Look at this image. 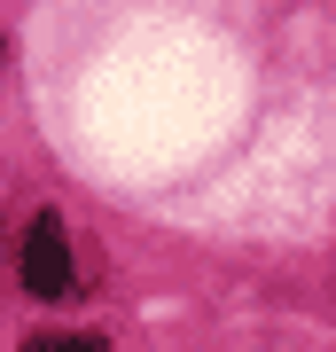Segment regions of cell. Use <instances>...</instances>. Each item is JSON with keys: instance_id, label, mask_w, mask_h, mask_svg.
<instances>
[{"instance_id": "1", "label": "cell", "mask_w": 336, "mask_h": 352, "mask_svg": "<svg viewBox=\"0 0 336 352\" xmlns=\"http://www.w3.org/2000/svg\"><path fill=\"white\" fill-rule=\"evenodd\" d=\"M16 274H24L32 298H71V289H78V266H71V243H63V219L55 212H32L24 243H16Z\"/></svg>"}, {"instance_id": "2", "label": "cell", "mask_w": 336, "mask_h": 352, "mask_svg": "<svg viewBox=\"0 0 336 352\" xmlns=\"http://www.w3.org/2000/svg\"><path fill=\"white\" fill-rule=\"evenodd\" d=\"M24 352H110L102 337H32Z\"/></svg>"}]
</instances>
